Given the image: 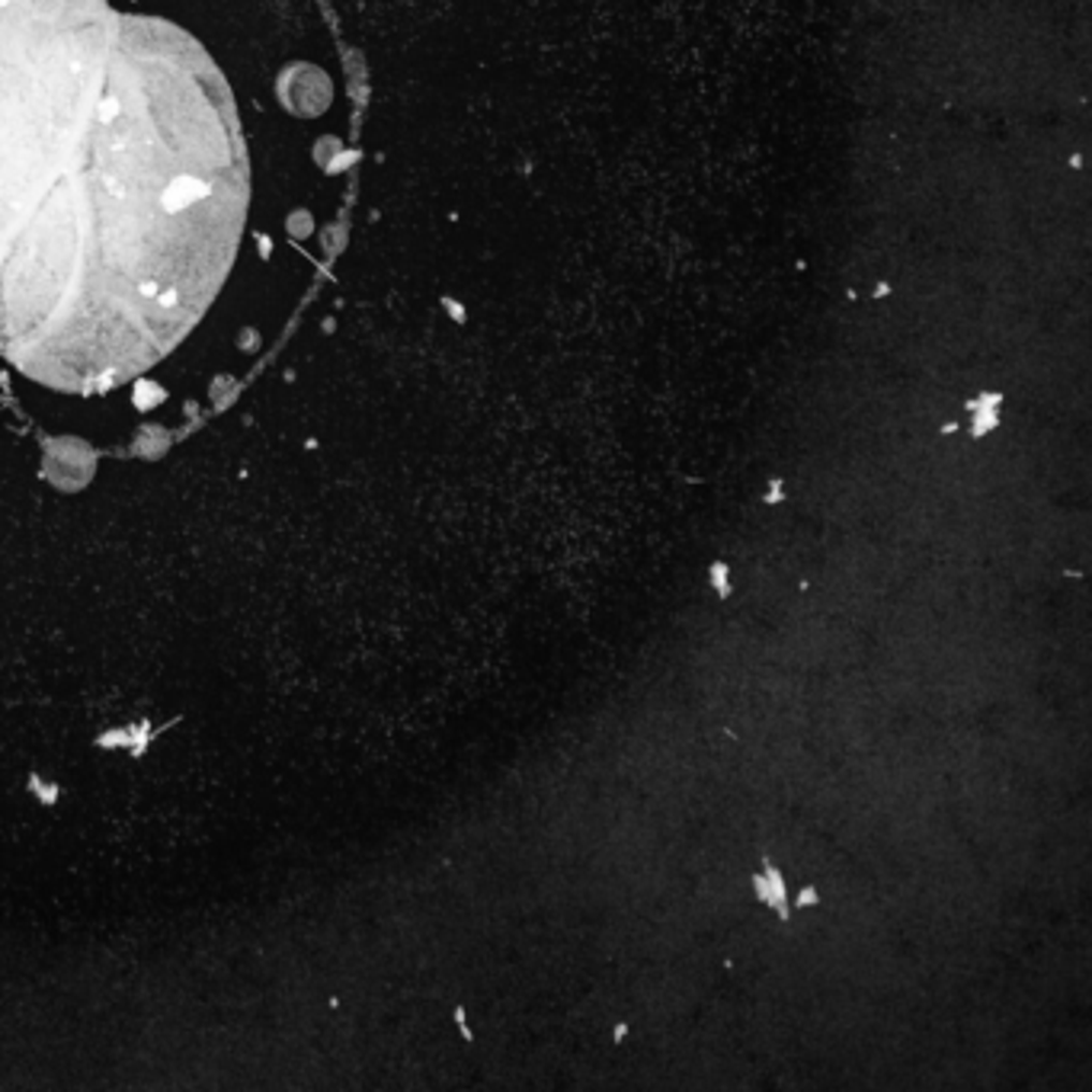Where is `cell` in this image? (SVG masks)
<instances>
[{
  "mask_svg": "<svg viewBox=\"0 0 1092 1092\" xmlns=\"http://www.w3.org/2000/svg\"><path fill=\"white\" fill-rule=\"evenodd\" d=\"M237 97L183 26L116 0H0V353L116 382L224 298L256 227Z\"/></svg>",
  "mask_w": 1092,
  "mask_h": 1092,
  "instance_id": "cell-1",
  "label": "cell"
},
{
  "mask_svg": "<svg viewBox=\"0 0 1092 1092\" xmlns=\"http://www.w3.org/2000/svg\"><path fill=\"white\" fill-rule=\"evenodd\" d=\"M753 890H756V900L772 906L779 913L782 923H788L792 916V906H788V884H785V874L779 872L769 859L763 862V872H753Z\"/></svg>",
  "mask_w": 1092,
  "mask_h": 1092,
  "instance_id": "cell-2",
  "label": "cell"
},
{
  "mask_svg": "<svg viewBox=\"0 0 1092 1092\" xmlns=\"http://www.w3.org/2000/svg\"><path fill=\"white\" fill-rule=\"evenodd\" d=\"M821 903V897H817V887H805L801 894H798V900H795V906L798 910H805V906H817Z\"/></svg>",
  "mask_w": 1092,
  "mask_h": 1092,
  "instance_id": "cell-3",
  "label": "cell"
},
{
  "mask_svg": "<svg viewBox=\"0 0 1092 1092\" xmlns=\"http://www.w3.org/2000/svg\"><path fill=\"white\" fill-rule=\"evenodd\" d=\"M455 1022H458V1032L464 1035V1042H474V1035H471V1029H468V1019H464V1006L455 1009Z\"/></svg>",
  "mask_w": 1092,
  "mask_h": 1092,
  "instance_id": "cell-4",
  "label": "cell"
},
{
  "mask_svg": "<svg viewBox=\"0 0 1092 1092\" xmlns=\"http://www.w3.org/2000/svg\"><path fill=\"white\" fill-rule=\"evenodd\" d=\"M711 577H714V584H718V593H721V596H727L731 590H727V580H724V567H721V564H714Z\"/></svg>",
  "mask_w": 1092,
  "mask_h": 1092,
  "instance_id": "cell-5",
  "label": "cell"
},
{
  "mask_svg": "<svg viewBox=\"0 0 1092 1092\" xmlns=\"http://www.w3.org/2000/svg\"><path fill=\"white\" fill-rule=\"evenodd\" d=\"M625 1038H629V1022H619V1025H616V1032H613V1042H616V1045H622Z\"/></svg>",
  "mask_w": 1092,
  "mask_h": 1092,
  "instance_id": "cell-6",
  "label": "cell"
}]
</instances>
